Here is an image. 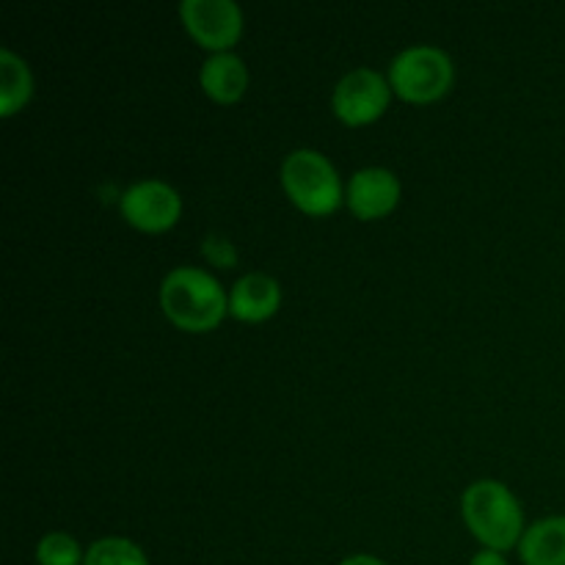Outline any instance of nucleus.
<instances>
[{
	"mask_svg": "<svg viewBox=\"0 0 565 565\" xmlns=\"http://www.w3.org/2000/svg\"><path fill=\"white\" fill-rule=\"evenodd\" d=\"M160 309L174 329L185 334H210L230 315V296L213 274L180 265L160 281Z\"/></svg>",
	"mask_w": 565,
	"mask_h": 565,
	"instance_id": "1",
	"label": "nucleus"
},
{
	"mask_svg": "<svg viewBox=\"0 0 565 565\" xmlns=\"http://www.w3.org/2000/svg\"><path fill=\"white\" fill-rule=\"evenodd\" d=\"M461 516L483 550L502 555L519 550V541L527 530L516 494L500 480H478L469 486L461 497Z\"/></svg>",
	"mask_w": 565,
	"mask_h": 565,
	"instance_id": "2",
	"label": "nucleus"
},
{
	"mask_svg": "<svg viewBox=\"0 0 565 565\" xmlns=\"http://www.w3.org/2000/svg\"><path fill=\"white\" fill-rule=\"evenodd\" d=\"M281 191L309 218H326L345 204L340 174L318 149H296L285 158L279 171Z\"/></svg>",
	"mask_w": 565,
	"mask_h": 565,
	"instance_id": "3",
	"label": "nucleus"
},
{
	"mask_svg": "<svg viewBox=\"0 0 565 565\" xmlns=\"http://www.w3.org/2000/svg\"><path fill=\"white\" fill-rule=\"evenodd\" d=\"M392 94L412 105H430L445 97L456 83L452 58L430 44H414L397 53L390 64Z\"/></svg>",
	"mask_w": 565,
	"mask_h": 565,
	"instance_id": "4",
	"label": "nucleus"
},
{
	"mask_svg": "<svg viewBox=\"0 0 565 565\" xmlns=\"http://www.w3.org/2000/svg\"><path fill=\"white\" fill-rule=\"evenodd\" d=\"M392 86L381 72L359 66L340 77L331 94V114L345 127H367L386 114Z\"/></svg>",
	"mask_w": 565,
	"mask_h": 565,
	"instance_id": "5",
	"label": "nucleus"
},
{
	"mask_svg": "<svg viewBox=\"0 0 565 565\" xmlns=\"http://www.w3.org/2000/svg\"><path fill=\"white\" fill-rule=\"evenodd\" d=\"M180 17L188 36L213 55L232 53L246 25L235 0H185L180 3Z\"/></svg>",
	"mask_w": 565,
	"mask_h": 565,
	"instance_id": "6",
	"label": "nucleus"
},
{
	"mask_svg": "<svg viewBox=\"0 0 565 565\" xmlns=\"http://www.w3.org/2000/svg\"><path fill=\"white\" fill-rule=\"evenodd\" d=\"M121 218L127 226L143 232V235H163L174 230L182 218V199L177 188L163 180H141L132 182L121 193Z\"/></svg>",
	"mask_w": 565,
	"mask_h": 565,
	"instance_id": "7",
	"label": "nucleus"
},
{
	"mask_svg": "<svg viewBox=\"0 0 565 565\" xmlns=\"http://www.w3.org/2000/svg\"><path fill=\"white\" fill-rule=\"evenodd\" d=\"M401 180L384 166H367L351 177L345 188V204L359 221H381L401 204Z\"/></svg>",
	"mask_w": 565,
	"mask_h": 565,
	"instance_id": "8",
	"label": "nucleus"
},
{
	"mask_svg": "<svg viewBox=\"0 0 565 565\" xmlns=\"http://www.w3.org/2000/svg\"><path fill=\"white\" fill-rule=\"evenodd\" d=\"M281 307V285L268 274H246L232 285L230 315L241 323H265Z\"/></svg>",
	"mask_w": 565,
	"mask_h": 565,
	"instance_id": "9",
	"label": "nucleus"
},
{
	"mask_svg": "<svg viewBox=\"0 0 565 565\" xmlns=\"http://www.w3.org/2000/svg\"><path fill=\"white\" fill-rule=\"evenodd\" d=\"M199 86L215 105L241 103L248 88L246 61L235 53L210 55L199 70Z\"/></svg>",
	"mask_w": 565,
	"mask_h": 565,
	"instance_id": "10",
	"label": "nucleus"
},
{
	"mask_svg": "<svg viewBox=\"0 0 565 565\" xmlns=\"http://www.w3.org/2000/svg\"><path fill=\"white\" fill-rule=\"evenodd\" d=\"M522 565H565V516H546L530 524L519 541Z\"/></svg>",
	"mask_w": 565,
	"mask_h": 565,
	"instance_id": "11",
	"label": "nucleus"
},
{
	"mask_svg": "<svg viewBox=\"0 0 565 565\" xmlns=\"http://www.w3.org/2000/svg\"><path fill=\"white\" fill-rule=\"evenodd\" d=\"M33 97V75L31 66L11 53L9 47L0 50V116L11 119L20 114Z\"/></svg>",
	"mask_w": 565,
	"mask_h": 565,
	"instance_id": "12",
	"label": "nucleus"
},
{
	"mask_svg": "<svg viewBox=\"0 0 565 565\" xmlns=\"http://www.w3.org/2000/svg\"><path fill=\"white\" fill-rule=\"evenodd\" d=\"M83 565H152L147 552L130 539L121 535H108V539L94 541L86 550V563Z\"/></svg>",
	"mask_w": 565,
	"mask_h": 565,
	"instance_id": "13",
	"label": "nucleus"
},
{
	"mask_svg": "<svg viewBox=\"0 0 565 565\" xmlns=\"http://www.w3.org/2000/svg\"><path fill=\"white\" fill-rule=\"evenodd\" d=\"M33 557L36 565H83L86 550L70 533H47L39 539Z\"/></svg>",
	"mask_w": 565,
	"mask_h": 565,
	"instance_id": "14",
	"label": "nucleus"
},
{
	"mask_svg": "<svg viewBox=\"0 0 565 565\" xmlns=\"http://www.w3.org/2000/svg\"><path fill=\"white\" fill-rule=\"evenodd\" d=\"M202 252H204V257H207L213 265H221V268H235L237 252H235V246H232L230 241H224V237L210 235L207 241H204Z\"/></svg>",
	"mask_w": 565,
	"mask_h": 565,
	"instance_id": "15",
	"label": "nucleus"
},
{
	"mask_svg": "<svg viewBox=\"0 0 565 565\" xmlns=\"http://www.w3.org/2000/svg\"><path fill=\"white\" fill-rule=\"evenodd\" d=\"M469 565H511L508 563V557L502 555V552H494V550H480L478 555L469 561Z\"/></svg>",
	"mask_w": 565,
	"mask_h": 565,
	"instance_id": "16",
	"label": "nucleus"
},
{
	"mask_svg": "<svg viewBox=\"0 0 565 565\" xmlns=\"http://www.w3.org/2000/svg\"><path fill=\"white\" fill-rule=\"evenodd\" d=\"M340 565H390V563H384L381 557H375V555H351V557H345Z\"/></svg>",
	"mask_w": 565,
	"mask_h": 565,
	"instance_id": "17",
	"label": "nucleus"
}]
</instances>
